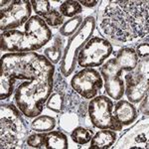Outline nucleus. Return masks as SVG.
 <instances>
[{
	"label": "nucleus",
	"mask_w": 149,
	"mask_h": 149,
	"mask_svg": "<svg viewBox=\"0 0 149 149\" xmlns=\"http://www.w3.org/2000/svg\"><path fill=\"white\" fill-rule=\"evenodd\" d=\"M55 72V65L47 60L33 80L24 81L16 86L14 102L25 117L35 118L42 114L48 98L53 93Z\"/></svg>",
	"instance_id": "2"
},
{
	"label": "nucleus",
	"mask_w": 149,
	"mask_h": 149,
	"mask_svg": "<svg viewBox=\"0 0 149 149\" xmlns=\"http://www.w3.org/2000/svg\"><path fill=\"white\" fill-rule=\"evenodd\" d=\"M44 55L36 52L7 53L1 57L0 100H7L16 90V81H31L47 62Z\"/></svg>",
	"instance_id": "3"
},
{
	"label": "nucleus",
	"mask_w": 149,
	"mask_h": 149,
	"mask_svg": "<svg viewBox=\"0 0 149 149\" xmlns=\"http://www.w3.org/2000/svg\"><path fill=\"white\" fill-rule=\"evenodd\" d=\"M84 19L85 18H83V16L81 15L70 18L69 20L64 22L62 27L60 28L59 34L63 36V37H71L72 35H74L79 30V28L81 27V23H83Z\"/></svg>",
	"instance_id": "22"
},
{
	"label": "nucleus",
	"mask_w": 149,
	"mask_h": 149,
	"mask_svg": "<svg viewBox=\"0 0 149 149\" xmlns=\"http://www.w3.org/2000/svg\"><path fill=\"white\" fill-rule=\"evenodd\" d=\"M27 146L31 148H45L46 143V132H35L30 133V135L27 138Z\"/></svg>",
	"instance_id": "25"
},
{
	"label": "nucleus",
	"mask_w": 149,
	"mask_h": 149,
	"mask_svg": "<svg viewBox=\"0 0 149 149\" xmlns=\"http://www.w3.org/2000/svg\"><path fill=\"white\" fill-rule=\"evenodd\" d=\"M46 149H67L69 148L67 134L61 130H51L46 132Z\"/></svg>",
	"instance_id": "17"
},
{
	"label": "nucleus",
	"mask_w": 149,
	"mask_h": 149,
	"mask_svg": "<svg viewBox=\"0 0 149 149\" xmlns=\"http://www.w3.org/2000/svg\"><path fill=\"white\" fill-rule=\"evenodd\" d=\"M149 131H148V120H140L137 124L133 125L131 128L126 129L120 136L116 143L113 144V148H144L149 147Z\"/></svg>",
	"instance_id": "13"
},
{
	"label": "nucleus",
	"mask_w": 149,
	"mask_h": 149,
	"mask_svg": "<svg viewBox=\"0 0 149 149\" xmlns=\"http://www.w3.org/2000/svg\"><path fill=\"white\" fill-rule=\"evenodd\" d=\"M65 102H66V95L57 92H53L48 98L46 107L48 109H51L57 113H61L65 109Z\"/></svg>",
	"instance_id": "23"
},
{
	"label": "nucleus",
	"mask_w": 149,
	"mask_h": 149,
	"mask_svg": "<svg viewBox=\"0 0 149 149\" xmlns=\"http://www.w3.org/2000/svg\"><path fill=\"white\" fill-rule=\"evenodd\" d=\"M59 12L63 17L73 18L83 12V6L78 0H67L60 4Z\"/></svg>",
	"instance_id": "20"
},
{
	"label": "nucleus",
	"mask_w": 149,
	"mask_h": 149,
	"mask_svg": "<svg viewBox=\"0 0 149 149\" xmlns=\"http://www.w3.org/2000/svg\"><path fill=\"white\" fill-rule=\"evenodd\" d=\"M59 117V125L61 130L71 133L74 128L80 125L78 112H61Z\"/></svg>",
	"instance_id": "19"
},
{
	"label": "nucleus",
	"mask_w": 149,
	"mask_h": 149,
	"mask_svg": "<svg viewBox=\"0 0 149 149\" xmlns=\"http://www.w3.org/2000/svg\"><path fill=\"white\" fill-rule=\"evenodd\" d=\"M97 27V18L91 15L84 19L79 30L69 38L64 55L60 62V72L65 78L74 73L78 64V55L88 40L93 37Z\"/></svg>",
	"instance_id": "7"
},
{
	"label": "nucleus",
	"mask_w": 149,
	"mask_h": 149,
	"mask_svg": "<svg viewBox=\"0 0 149 149\" xmlns=\"http://www.w3.org/2000/svg\"><path fill=\"white\" fill-rule=\"evenodd\" d=\"M31 5L36 15L42 18L52 9L51 2L47 0H31Z\"/></svg>",
	"instance_id": "26"
},
{
	"label": "nucleus",
	"mask_w": 149,
	"mask_h": 149,
	"mask_svg": "<svg viewBox=\"0 0 149 149\" xmlns=\"http://www.w3.org/2000/svg\"><path fill=\"white\" fill-rule=\"evenodd\" d=\"M23 113L13 102L0 105V147L2 149L25 148L31 130Z\"/></svg>",
	"instance_id": "6"
},
{
	"label": "nucleus",
	"mask_w": 149,
	"mask_h": 149,
	"mask_svg": "<svg viewBox=\"0 0 149 149\" xmlns=\"http://www.w3.org/2000/svg\"><path fill=\"white\" fill-rule=\"evenodd\" d=\"M52 39L53 33L50 27L42 18L34 15L24 25V32L17 29L2 32L0 49L9 53L36 52Z\"/></svg>",
	"instance_id": "4"
},
{
	"label": "nucleus",
	"mask_w": 149,
	"mask_h": 149,
	"mask_svg": "<svg viewBox=\"0 0 149 149\" xmlns=\"http://www.w3.org/2000/svg\"><path fill=\"white\" fill-rule=\"evenodd\" d=\"M57 125V120L51 115H38L30 124V128L35 132H49L54 130Z\"/></svg>",
	"instance_id": "18"
},
{
	"label": "nucleus",
	"mask_w": 149,
	"mask_h": 149,
	"mask_svg": "<svg viewBox=\"0 0 149 149\" xmlns=\"http://www.w3.org/2000/svg\"><path fill=\"white\" fill-rule=\"evenodd\" d=\"M113 115L123 126L130 125L137 119L138 112L133 103L128 100H119L113 107Z\"/></svg>",
	"instance_id": "14"
},
{
	"label": "nucleus",
	"mask_w": 149,
	"mask_h": 149,
	"mask_svg": "<svg viewBox=\"0 0 149 149\" xmlns=\"http://www.w3.org/2000/svg\"><path fill=\"white\" fill-rule=\"evenodd\" d=\"M43 20L45 21V23L47 24L49 27L53 28H58L60 26H62L64 24V17L62 16V14L60 13L59 10L52 8L50 12H48L45 16L42 17Z\"/></svg>",
	"instance_id": "24"
},
{
	"label": "nucleus",
	"mask_w": 149,
	"mask_h": 149,
	"mask_svg": "<svg viewBox=\"0 0 149 149\" xmlns=\"http://www.w3.org/2000/svg\"><path fill=\"white\" fill-rule=\"evenodd\" d=\"M113 100L107 95H97L88 100V116L93 127L121 131L123 125L113 115Z\"/></svg>",
	"instance_id": "8"
},
{
	"label": "nucleus",
	"mask_w": 149,
	"mask_h": 149,
	"mask_svg": "<svg viewBox=\"0 0 149 149\" xmlns=\"http://www.w3.org/2000/svg\"><path fill=\"white\" fill-rule=\"evenodd\" d=\"M80 3L81 6H86L88 8H93L97 5H98L100 2L97 0H92V1H86V0H80Z\"/></svg>",
	"instance_id": "29"
},
{
	"label": "nucleus",
	"mask_w": 149,
	"mask_h": 149,
	"mask_svg": "<svg viewBox=\"0 0 149 149\" xmlns=\"http://www.w3.org/2000/svg\"><path fill=\"white\" fill-rule=\"evenodd\" d=\"M65 50V40L64 37L58 33L53 38V44L50 47L45 49L44 56L49 60L53 65L60 63L63 58Z\"/></svg>",
	"instance_id": "16"
},
{
	"label": "nucleus",
	"mask_w": 149,
	"mask_h": 149,
	"mask_svg": "<svg viewBox=\"0 0 149 149\" xmlns=\"http://www.w3.org/2000/svg\"><path fill=\"white\" fill-rule=\"evenodd\" d=\"M71 88L81 97L90 100L100 95L103 88L102 74L95 68H83L71 80Z\"/></svg>",
	"instance_id": "12"
},
{
	"label": "nucleus",
	"mask_w": 149,
	"mask_h": 149,
	"mask_svg": "<svg viewBox=\"0 0 149 149\" xmlns=\"http://www.w3.org/2000/svg\"><path fill=\"white\" fill-rule=\"evenodd\" d=\"M93 136V130L85 126L79 125L71 132V138L78 145H86L91 142Z\"/></svg>",
	"instance_id": "21"
},
{
	"label": "nucleus",
	"mask_w": 149,
	"mask_h": 149,
	"mask_svg": "<svg viewBox=\"0 0 149 149\" xmlns=\"http://www.w3.org/2000/svg\"><path fill=\"white\" fill-rule=\"evenodd\" d=\"M0 3V30L2 32L25 25L31 18L33 8L29 0H2Z\"/></svg>",
	"instance_id": "10"
},
{
	"label": "nucleus",
	"mask_w": 149,
	"mask_h": 149,
	"mask_svg": "<svg viewBox=\"0 0 149 149\" xmlns=\"http://www.w3.org/2000/svg\"><path fill=\"white\" fill-rule=\"evenodd\" d=\"M113 47L105 38L93 36L78 55V65L81 68L100 67L112 54Z\"/></svg>",
	"instance_id": "11"
},
{
	"label": "nucleus",
	"mask_w": 149,
	"mask_h": 149,
	"mask_svg": "<svg viewBox=\"0 0 149 149\" xmlns=\"http://www.w3.org/2000/svg\"><path fill=\"white\" fill-rule=\"evenodd\" d=\"M149 58L138 60L136 67L124 76V95L131 103H138L149 93Z\"/></svg>",
	"instance_id": "9"
},
{
	"label": "nucleus",
	"mask_w": 149,
	"mask_h": 149,
	"mask_svg": "<svg viewBox=\"0 0 149 149\" xmlns=\"http://www.w3.org/2000/svg\"><path fill=\"white\" fill-rule=\"evenodd\" d=\"M148 102H149V93L142 98V100L139 102L140 103V105H139V110H140V111L142 112V114L145 115V116H148V114H149Z\"/></svg>",
	"instance_id": "28"
},
{
	"label": "nucleus",
	"mask_w": 149,
	"mask_h": 149,
	"mask_svg": "<svg viewBox=\"0 0 149 149\" xmlns=\"http://www.w3.org/2000/svg\"><path fill=\"white\" fill-rule=\"evenodd\" d=\"M107 3L97 19L105 39L122 45L148 36V0H111Z\"/></svg>",
	"instance_id": "1"
},
{
	"label": "nucleus",
	"mask_w": 149,
	"mask_h": 149,
	"mask_svg": "<svg viewBox=\"0 0 149 149\" xmlns=\"http://www.w3.org/2000/svg\"><path fill=\"white\" fill-rule=\"evenodd\" d=\"M117 139L116 131L110 129H100L93 134L91 140L90 149H109L113 146Z\"/></svg>",
	"instance_id": "15"
},
{
	"label": "nucleus",
	"mask_w": 149,
	"mask_h": 149,
	"mask_svg": "<svg viewBox=\"0 0 149 149\" xmlns=\"http://www.w3.org/2000/svg\"><path fill=\"white\" fill-rule=\"evenodd\" d=\"M137 55L138 59H147L149 58V37L146 36L141 39L139 43L136 44L135 48H133Z\"/></svg>",
	"instance_id": "27"
},
{
	"label": "nucleus",
	"mask_w": 149,
	"mask_h": 149,
	"mask_svg": "<svg viewBox=\"0 0 149 149\" xmlns=\"http://www.w3.org/2000/svg\"><path fill=\"white\" fill-rule=\"evenodd\" d=\"M138 57L131 47L121 48L112 59L104 62L100 68L107 95L111 100H119L124 95V81L121 79L123 72H130L138 63Z\"/></svg>",
	"instance_id": "5"
}]
</instances>
